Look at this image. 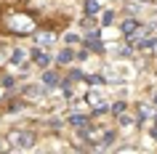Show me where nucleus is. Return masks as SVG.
Listing matches in <instances>:
<instances>
[{
  "mask_svg": "<svg viewBox=\"0 0 157 154\" xmlns=\"http://www.w3.org/2000/svg\"><path fill=\"white\" fill-rule=\"evenodd\" d=\"M11 144L16 149H29L35 144V133H27V130H19V133H11Z\"/></svg>",
  "mask_w": 157,
  "mask_h": 154,
  "instance_id": "obj_1",
  "label": "nucleus"
},
{
  "mask_svg": "<svg viewBox=\"0 0 157 154\" xmlns=\"http://www.w3.org/2000/svg\"><path fill=\"white\" fill-rule=\"evenodd\" d=\"M139 29H141V24L136 21V19H125V21H123V35H125V37H133Z\"/></svg>",
  "mask_w": 157,
  "mask_h": 154,
  "instance_id": "obj_2",
  "label": "nucleus"
},
{
  "mask_svg": "<svg viewBox=\"0 0 157 154\" xmlns=\"http://www.w3.org/2000/svg\"><path fill=\"white\" fill-rule=\"evenodd\" d=\"M32 61H35L37 66H43V69H45V66L51 64V56L45 53V51H37V48H35V53H32Z\"/></svg>",
  "mask_w": 157,
  "mask_h": 154,
  "instance_id": "obj_3",
  "label": "nucleus"
},
{
  "mask_svg": "<svg viewBox=\"0 0 157 154\" xmlns=\"http://www.w3.org/2000/svg\"><path fill=\"white\" fill-rule=\"evenodd\" d=\"M51 43H56V37L51 32H37V45H43V48H48Z\"/></svg>",
  "mask_w": 157,
  "mask_h": 154,
  "instance_id": "obj_4",
  "label": "nucleus"
},
{
  "mask_svg": "<svg viewBox=\"0 0 157 154\" xmlns=\"http://www.w3.org/2000/svg\"><path fill=\"white\" fill-rule=\"evenodd\" d=\"M72 58H75L72 51H69V48H61V51H59V56H56V61H59V64H69Z\"/></svg>",
  "mask_w": 157,
  "mask_h": 154,
  "instance_id": "obj_5",
  "label": "nucleus"
},
{
  "mask_svg": "<svg viewBox=\"0 0 157 154\" xmlns=\"http://www.w3.org/2000/svg\"><path fill=\"white\" fill-rule=\"evenodd\" d=\"M24 93H27V96H32V98H40V96H45V88H40V85H32V88H27Z\"/></svg>",
  "mask_w": 157,
  "mask_h": 154,
  "instance_id": "obj_6",
  "label": "nucleus"
},
{
  "mask_svg": "<svg viewBox=\"0 0 157 154\" xmlns=\"http://www.w3.org/2000/svg\"><path fill=\"white\" fill-rule=\"evenodd\" d=\"M125 109H128V104H125V101H117V104H112V114H117V117H120V114H125Z\"/></svg>",
  "mask_w": 157,
  "mask_h": 154,
  "instance_id": "obj_7",
  "label": "nucleus"
},
{
  "mask_svg": "<svg viewBox=\"0 0 157 154\" xmlns=\"http://www.w3.org/2000/svg\"><path fill=\"white\" fill-rule=\"evenodd\" d=\"M43 82H45V85H53V82H59V74L56 72H45L43 74Z\"/></svg>",
  "mask_w": 157,
  "mask_h": 154,
  "instance_id": "obj_8",
  "label": "nucleus"
},
{
  "mask_svg": "<svg viewBox=\"0 0 157 154\" xmlns=\"http://www.w3.org/2000/svg\"><path fill=\"white\" fill-rule=\"evenodd\" d=\"M69 122H72V125H80V128H85V125H88V117H80V114H75V117H69Z\"/></svg>",
  "mask_w": 157,
  "mask_h": 154,
  "instance_id": "obj_9",
  "label": "nucleus"
},
{
  "mask_svg": "<svg viewBox=\"0 0 157 154\" xmlns=\"http://www.w3.org/2000/svg\"><path fill=\"white\" fill-rule=\"evenodd\" d=\"M85 11H88V13H96V11H99V3H96V0H85Z\"/></svg>",
  "mask_w": 157,
  "mask_h": 154,
  "instance_id": "obj_10",
  "label": "nucleus"
},
{
  "mask_svg": "<svg viewBox=\"0 0 157 154\" xmlns=\"http://www.w3.org/2000/svg\"><path fill=\"white\" fill-rule=\"evenodd\" d=\"M112 19H115V13H112V11H104V16H101V24H112Z\"/></svg>",
  "mask_w": 157,
  "mask_h": 154,
  "instance_id": "obj_11",
  "label": "nucleus"
},
{
  "mask_svg": "<svg viewBox=\"0 0 157 154\" xmlns=\"http://www.w3.org/2000/svg\"><path fill=\"white\" fill-rule=\"evenodd\" d=\"M11 61H13V64H21V61H24V53H21V51H13Z\"/></svg>",
  "mask_w": 157,
  "mask_h": 154,
  "instance_id": "obj_12",
  "label": "nucleus"
},
{
  "mask_svg": "<svg viewBox=\"0 0 157 154\" xmlns=\"http://www.w3.org/2000/svg\"><path fill=\"white\" fill-rule=\"evenodd\" d=\"M139 112H141V117H152V106H144V104H141Z\"/></svg>",
  "mask_w": 157,
  "mask_h": 154,
  "instance_id": "obj_13",
  "label": "nucleus"
},
{
  "mask_svg": "<svg viewBox=\"0 0 157 154\" xmlns=\"http://www.w3.org/2000/svg\"><path fill=\"white\" fill-rule=\"evenodd\" d=\"M88 48H91V51H104V45L96 43V40H88Z\"/></svg>",
  "mask_w": 157,
  "mask_h": 154,
  "instance_id": "obj_14",
  "label": "nucleus"
},
{
  "mask_svg": "<svg viewBox=\"0 0 157 154\" xmlns=\"http://www.w3.org/2000/svg\"><path fill=\"white\" fill-rule=\"evenodd\" d=\"M0 154H3V141H0Z\"/></svg>",
  "mask_w": 157,
  "mask_h": 154,
  "instance_id": "obj_15",
  "label": "nucleus"
},
{
  "mask_svg": "<svg viewBox=\"0 0 157 154\" xmlns=\"http://www.w3.org/2000/svg\"><path fill=\"white\" fill-rule=\"evenodd\" d=\"M155 104H157V93H155Z\"/></svg>",
  "mask_w": 157,
  "mask_h": 154,
  "instance_id": "obj_16",
  "label": "nucleus"
},
{
  "mask_svg": "<svg viewBox=\"0 0 157 154\" xmlns=\"http://www.w3.org/2000/svg\"><path fill=\"white\" fill-rule=\"evenodd\" d=\"M0 58H3V51H0Z\"/></svg>",
  "mask_w": 157,
  "mask_h": 154,
  "instance_id": "obj_17",
  "label": "nucleus"
}]
</instances>
